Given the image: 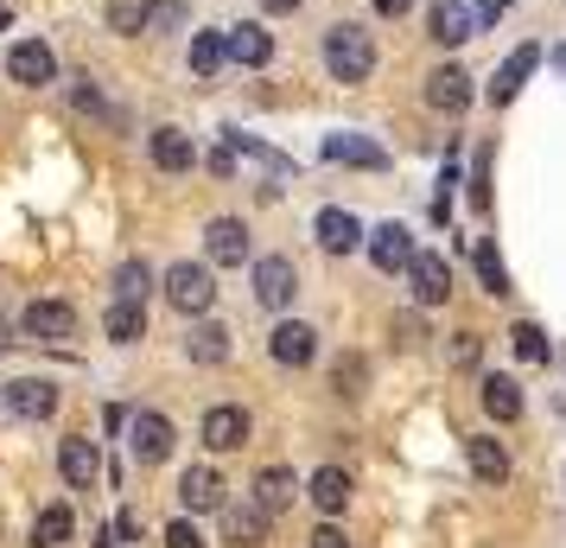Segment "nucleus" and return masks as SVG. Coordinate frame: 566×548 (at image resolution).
<instances>
[{"label":"nucleus","mask_w":566,"mask_h":548,"mask_svg":"<svg viewBox=\"0 0 566 548\" xmlns=\"http://www.w3.org/2000/svg\"><path fill=\"white\" fill-rule=\"evenodd\" d=\"M325 71L337 83H369V71H376V39L363 27H350V20H337L325 32Z\"/></svg>","instance_id":"obj_1"},{"label":"nucleus","mask_w":566,"mask_h":548,"mask_svg":"<svg viewBox=\"0 0 566 548\" xmlns=\"http://www.w3.org/2000/svg\"><path fill=\"white\" fill-rule=\"evenodd\" d=\"M166 300H172L185 319L210 313V307H217V281H210L205 261H172V268H166Z\"/></svg>","instance_id":"obj_2"},{"label":"nucleus","mask_w":566,"mask_h":548,"mask_svg":"<svg viewBox=\"0 0 566 548\" xmlns=\"http://www.w3.org/2000/svg\"><path fill=\"white\" fill-rule=\"evenodd\" d=\"M172 446H179V434H172V421L159 415V409H140V415H128V453L140 459V466L172 459Z\"/></svg>","instance_id":"obj_3"},{"label":"nucleus","mask_w":566,"mask_h":548,"mask_svg":"<svg viewBox=\"0 0 566 548\" xmlns=\"http://www.w3.org/2000/svg\"><path fill=\"white\" fill-rule=\"evenodd\" d=\"M20 332L27 339H45V344L77 339V307L71 300H32L27 313H20Z\"/></svg>","instance_id":"obj_4"},{"label":"nucleus","mask_w":566,"mask_h":548,"mask_svg":"<svg viewBox=\"0 0 566 548\" xmlns=\"http://www.w3.org/2000/svg\"><path fill=\"white\" fill-rule=\"evenodd\" d=\"M7 77L27 83V90H45V83H57V52L45 39H20V45L7 52Z\"/></svg>","instance_id":"obj_5"},{"label":"nucleus","mask_w":566,"mask_h":548,"mask_svg":"<svg viewBox=\"0 0 566 548\" xmlns=\"http://www.w3.org/2000/svg\"><path fill=\"white\" fill-rule=\"evenodd\" d=\"M249 427H255V421H249L242 402H217V409H205V427H198V434H205L210 453H235V446H249Z\"/></svg>","instance_id":"obj_6"},{"label":"nucleus","mask_w":566,"mask_h":548,"mask_svg":"<svg viewBox=\"0 0 566 548\" xmlns=\"http://www.w3.org/2000/svg\"><path fill=\"white\" fill-rule=\"evenodd\" d=\"M293 293H300V268L286 256H261L255 261V300L268 307V313H281V307H293Z\"/></svg>","instance_id":"obj_7"},{"label":"nucleus","mask_w":566,"mask_h":548,"mask_svg":"<svg viewBox=\"0 0 566 548\" xmlns=\"http://www.w3.org/2000/svg\"><path fill=\"white\" fill-rule=\"evenodd\" d=\"M408 293L420 307H446L452 300V261L446 256H413L408 261Z\"/></svg>","instance_id":"obj_8"},{"label":"nucleus","mask_w":566,"mask_h":548,"mask_svg":"<svg viewBox=\"0 0 566 548\" xmlns=\"http://www.w3.org/2000/svg\"><path fill=\"white\" fill-rule=\"evenodd\" d=\"M57 472H64L71 492H90V485L103 478V453H96V441H90V434H71V441L57 446Z\"/></svg>","instance_id":"obj_9"},{"label":"nucleus","mask_w":566,"mask_h":548,"mask_svg":"<svg viewBox=\"0 0 566 548\" xmlns=\"http://www.w3.org/2000/svg\"><path fill=\"white\" fill-rule=\"evenodd\" d=\"M268 351H274V364L306 370L312 358H318V332H312L306 319H281V325H274V339H268Z\"/></svg>","instance_id":"obj_10"},{"label":"nucleus","mask_w":566,"mask_h":548,"mask_svg":"<svg viewBox=\"0 0 566 548\" xmlns=\"http://www.w3.org/2000/svg\"><path fill=\"white\" fill-rule=\"evenodd\" d=\"M205 256L217 261V268H242V261H249V224H242V217L205 224Z\"/></svg>","instance_id":"obj_11"},{"label":"nucleus","mask_w":566,"mask_h":548,"mask_svg":"<svg viewBox=\"0 0 566 548\" xmlns=\"http://www.w3.org/2000/svg\"><path fill=\"white\" fill-rule=\"evenodd\" d=\"M471 32H478V13H471L464 0H433V7H427V39H433V45H464Z\"/></svg>","instance_id":"obj_12"},{"label":"nucleus","mask_w":566,"mask_h":548,"mask_svg":"<svg viewBox=\"0 0 566 548\" xmlns=\"http://www.w3.org/2000/svg\"><path fill=\"white\" fill-rule=\"evenodd\" d=\"M413 256H420V249H413L408 224H382V230H369V261H376L382 275H408Z\"/></svg>","instance_id":"obj_13"},{"label":"nucleus","mask_w":566,"mask_h":548,"mask_svg":"<svg viewBox=\"0 0 566 548\" xmlns=\"http://www.w3.org/2000/svg\"><path fill=\"white\" fill-rule=\"evenodd\" d=\"M7 409L20 421H52L57 415V383L45 376H20V383H7Z\"/></svg>","instance_id":"obj_14"},{"label":"nucleus","mask_w":566,"mask_h":548,"mask_svg":"<svg viewBox=\"0 0 566 548\" xmlns=\"http://www.w3.org/2000/svg\"><path fill=\"white\" fill-rule=\"evenodd\" d=\"M312 236H318V249H325V256H350V249L363 242V224L350 217V210L325 205V210H318V224H312Z\"/></svg>","instance_id":"obj_15"},{"label":"nucleus","mask_w":566,"mask_h":548,"mask_svg":"<svg viewBox=\"0 0 566 548\" xmlns=\"http://www.w3.org/2000/svg\"><path fill=\"white\" fill-rule=\"evenodd\" d=\"M427 103H433L439 115H459V108L471 103V71H464V64H439L433 77H427Z\"/></svg>","instance_id":"obj_16"},{"label":"nucleus","mask_w":566,"mask_h":548,"mask_svg":"<svg viewBox=\"0 0 566 548\" xmlns=\"http://www.w3.org/2000/svg\"><path fill=\"white\" fill-rule=\"evenodd\" d=\"M147 154H154L159 173H191V166H198V147H191L185 128H154L147 134Z\"/></svg>","instance_id":"obj_17"},{"label":"nucleus","mask_w":566,"mask_h":548,"mask_svg":"<svg viewBox=\"0 0 566 548\" xmlns=\"http://www.w3.org/2000/svg\"><path fill=\"white\" fill-rule=\"evenodd\" d=\"M535 64H541L535 45H522L515 58H503V64H496V77H490V103H496V108H510L515 96H522V83H528V71H535Z\"/></svg>","instance_id":"obj_18"},{"label":"nucleus","mask_w":566,"mask_h":548,"mask_svg":"<svg viewBox=\"0 0 566 548\" xmlns=\"http://www.w3.org/2000/svg\"><path fill=\"white\" fill-rule=\"evenodd\" d=\"M274 58V32L255 27V20H242V27H230V64H242V71H261Z\"/></svg>","instance_id":"obj_19"},{"label":"nucleus","mask_w":566,"mask_h":548,"mask_svg":"<svg viewBox=\"0 0 566 548\" xmlns=\"http://www.w3.org/2000/svg\"><path fill=\"white\" fill-rule=\"evenodd\" d=\"M464 459H471V472H478L484 485H503V478H510V446L496 441V434H471V441H464Z\"/></svg>","instance_id":"obj_20"},{"label":"nucleus","mask_w":566,"mask_h":548,"mask_svg":"<svg viewBox=\"0 0 566 548\" xmlns=\"http://www.w3.org/2000/svg\"><path fill=\"white\" fill-rule=\"evenodd\" d=\"M306 497L325 510V517L350 510V472H344V466H318V472L306 478Z\"/></svg>","instance_id":"obj_21"},{"label":"nucleus","mask_w":566,"mask_h":548,"mask_svg":"<svg viewBox=\"0 0 566 548\" xmlns=\"http://www.w3.org/2000/svg\"><path fill=\"white\" fill-rule=\"evenodd\" d=\"M179 504L185 510H223V478H217V466H191L179 478Z\"/></svg>","instance_id":"obj_22"},{"label":"nucleus","mask_w":566,"mask_h":548,"mask_svg":"<svg viewBox=\"0 0 566 548\" xmlns=\"http://www.w3.org/2000/svg\"><path fill=\"white\" fill-rule=\"evenodd\" d=\"M268 523H274V510H261L255 497L223 510V529H230V542H235V548H255L261 536H268Z\"/></svg>","instance_id":"obj_23"},{"label":"nucleus","mask_w":566,"mask_h":548,"mask_svg":"<svg viewBox=\"0 0 566 548\" xmlns=\"http://www.w3.org/2000/svg\"><path fill=\"white\" fill-rule=\"evenodd\" d=\"M325 159H337V166H369V173L388 166V154L376 141H363V134H332V141H325Z\"/></svg>","instance_id":"obj_24"},{"label":"nucleus","mask_w":566,"mask_h":548,"mask_svg":"<svg viewBox=\"0 0 566 548\" xmlns=\"http://www.w3.org/2000/svg\"><path fill=\"white\" fill-rule=\"evenodd\" d=\"M300 492H306V485H300L286 466H268L255 478V504H261V510H274V517H281V510H293V497H300Z\"/></svg>","instance_id":"obj_25"},{"label":"nucleus","mask_w":566,"mask_h":548,"mask_svg":"<svg viewBox=\"0 0 566 548\" xmlns=\"http://www.w3.org/2000/svg\"><path fill=\"white\" fill-rule=\"evenodd\" d=\"M230 64V32H191V77L210 83Z\"/></svg>","instance_id":"obj_26"},{"label":"nucleus","mask_w":566,"mask_h":548,"mask_svg":"<svg viewBox=\"0 0 566 548\" xmlns=\"http://www.w3.org/2000/svg\"><path fill=\"white\" fill-rule=\"evenodd\" d=\"M103 332L115 344H134V339H147V300H115L103 313Z\"/></svg>","instance_id":"obj_27"},{"label":"nucleus","mask_w":566,"mask_h":548,"mask_svg":"<svg viewBox=\"0 0 566 548\" xmlns=\"http://www.w3.org/2000/svg\"><path fill=\"white\" fill-rule=\"evenodd\" d=\"M71 529H77L71 504H45L39 523H32V548H64V542H71Z\"/></svg>","instance_id":"obj_28"},{"label":"nucleus","mask_w":566,"mask_h":548,"mask_svg":"<svg viewBox=\"0 0 566 548\" xmlns=\"http://www.w3.org/2000/svg\"><path fill=\"white\" fill-rule=\"evenodd\" d=\"M185 358H191V364H223V358H230V332H223V325H191V339H185Z\"/></svg>","instance_id":"obj_29"},{"label":"nucleus","mask_w":566,"mask_h":548,"mask_svg":"<svg viewBox=\"0 0 566 548\" xmlns=\"http://www.w3.org/2000/svg\"><path fill=\"white\" fill-rule=\"evenodd\" d=\"M484 415L490 421H515L522 415V390H515L510 376H484Z\"/></svg>","instance_id":"obj_30"},{"label":"nucleus","mask_w":566,"mask_h":548,"mask_svg":"<svg viewBox=\"0 0 566 548\" xmlns=\"http://www.w3.org/2000/svg\"><path fill=\"white\" fill-rule=\"evenodd\" d=\"M185 20H191V7H185V0H147V7H140V32H179Z\"/></svg>","instance_id":"obj_31"},{"label":"nucleus","mask_w":566,"mask_h":548,"mask_svg":"<svg viewBox=\"0 0 566 548\" xmlns=\"http://www.w3.org/2000/svg\"><path fill=\"white\" fill-rule=\"evenodd\" d=\"M147 288H154V268L147 261H122L115 268V300H147Z\"/></svg>","instance_id":"obj_32"},{"label":"nucleus","mask_w":566,"mask_h":548,"mask_svg":"<svg viewBox=\"0 0 566 548\" xmlns=\"http://www.w3.org/2000/svg\"><path fill=\"white\" fill-rule=\"evenodd\" d=\"M510 339H515V358H522V364H547V332H541V325H528V319H522Z\"/></svg>","instance_id":"obj_33"},{"label":"nucleus","mask_w":566,"mask_h":548,"mask_svg":"<svg viewBox=\"0 0 566 548\" xmlns=\"http://www.w3.org/2000/svg\"><path fill=\"white\" fill-rule=\"evenodd\" d=\"M478 275H484V293H510V275H503V256H496L490 242H478Z\"/></svg>","instance_id":"obj_34"},{"label":"nucleus","mask_w":566,"mask_h":548,"mask_svg":"<svg viewBox=\"0 0 566 548\" xmlns=\"http://www.w3.org/2000/svg\"><path fill=\"white\" fill-rule=\"evenodd\" d=\"M363 376H369V364H363V358H337V370H332L337 395H357V390H363Z\"/></svg>","instance_id":"obj_35"},{"label":"nucleus","mask_w":566,"mask_h":548,"mask_svg":"<svg viewBox=\"0 0 566 548\" xmlns=\"http://www.w3.org/2000/svg\"><path fill=\"white\" fill-rule=\"evenodd\" d=\"M471 205L490 210V147L478 154V173H471Z\"/></svg>","instance_id":"obj_36"},{"label":"nucleus","mask_w":566,"mask_h":548,"mask_svg":"<svg viewBox=\"0 0 566 548\" xmlns=\"http://www.w3.org/2000/svg\"><path fill=\"white\" fill-rule=\"evenodd\" d=\"M166 548H205V536H198V523H172V529H166Z\"/></svg>","instance_id":"obj_37"},{"label":"nucleus","mask_w":566,"mask_h":548,"mask_svg":"<svg viewBox=\"0 0 566 548\" xmlns=\"http://www.w3.org/2000/svg\"><path fill=\"white\" fill-rule=\"evenodd\" d=\"M478 358H484V344L471 339V332H459V339H452V364H464V370H471Z\"/></svg>","instance_id":"obj_38"},{"label":"nucleus","mask_w":566,"mask_h":548,"mask_svg":"<svg viewBox=\"0 0 566 548\" xmlns=\"http://www.w3.org/2000/svg\"><path fill=\"white\" fill-rule=\"evenodd\" d=\"M515 0H478V7H471V13H478V27H496V20H503V13H510Z\"/></svg>","instance_id":"obj_39"},{"label":"nucleus","mask_w":566,"mask_h":548,"mask_svg":"<svg viewBox=\"0 0 566 548\" xmlns=\"http://www.w3.org/2000/svg\"><path fill=\"white\" fill-rule=\"evenodd\" d=\"M395 339H401V344H420V339H427V325H420V319H408V313H401V319H395Z\"/></svg>","instance_id":"obj_40"},{"label":"nucleus","mask_w":566,"mask_h":548,"mask_svg":"<svg viewBox=\"0 0 566 548\" xmlns=\"http://www.w3.org/2000/svg\"><path fill=\"white\" fill-rule=\"evenodd\" d=\"M312 548H350V542H344V529H332V523H325V529L312 536Z\"/></svg>","instance_id":"obj_41"},{"label":"nucleus","mask_w":566,"mask_h":548,"mask_svg":"<svg viewBox=\"0 0 566 548\" xmlns=\"http://www.w3.org/2000/svg\"><path fill=\"white\" fill-rule=\"evenodd\" d=\"M408 7H413V0H376V13H382V20H401Z\"/></svg>","instance_id":"obj_42"},{"label":"nucleus","mask_w":566,"mask_h":548,"mask_svg":"<svg viewBox=\"0 0 566 548\" xmlns=\"http://www.w3.org/2000/svg\"><path fill=\"white\" fill-rule=\"evenodd\" d=\"M306 0H261V13H300Z\"/></svg>","instance_id":"obj_43"},{"label":"nucleus","mask_w":566,"mask_h":548,"mask_svg":"<svg viewBox=\"0 0 566 548\" xmlns=\"http://www.w3.org/2000/svg\"><path fill=\"white\" fill-rule=\"evenodd\" d=\"M554 64H560V77H566V45H560V52H554Z\"/></svg>","instance_id":"obj_44"},{"label":"nucleus","mask_w":566,"mask_h":548,"mask_svg":"<svg viewBox=\"0 0 566 548\" xmlns=\"http://www.w3.org/2000/svg\"><path fill=\"white\" fill-rule=\"evenodd\" d=\"M7 20H13V13H7V7H0V27H7Z\"/></svg>","instance_id":"obj_45"}]
</instances>
